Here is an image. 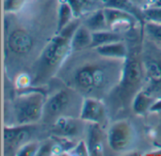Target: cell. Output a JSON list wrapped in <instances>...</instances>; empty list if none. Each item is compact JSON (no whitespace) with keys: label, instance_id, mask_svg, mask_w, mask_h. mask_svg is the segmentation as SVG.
Instances as JSON below:
<instances>
[{"label":"cell","instance_id":"17","mask_svg":"<svg viewBox=\"0 0 161 156\" xmlns=\"http://www.w3.org/2000/svg\"><path fill=\"white\" fill-rule=\"evenodd\" d=\"M76 81L83 89H91L94 87V79L92 74V68H84L77 73Z\"/></svg>","mask_w":161,"mask_h":156},{"label":"cell","instance_id":"29","mask_svg":"<svg viewBox=\"0 0 161 156\" xmlns=\"http://www.w3.org/2000/svg\"><path fill=\"white\" fill-rule=\"evenodd\" d=\"M81 1L85 5V7H87V6H93L96 3H98L100 0H81Z\"/></svg>","mask_w":161,"mask_h":156},{"label":"cell","instance_id":"27","mask_svg":"<svg viewBox=\"0 0 161 156\" xmlns=\"http://www.w3.org/2000/svg\"><path fill=\"white\" fill-rule=\"evenodd\" d=\"M38 152H39L37 153L38 155H48L50 154V152H52V148L50 145H45V146H42Z\"/></svg>","mask_w":161,"mask_h":156},{"label":"cell","instance_id":"21","mask_svg":"<svg viewBox=\"0 0 161 156\" xmlns=\"http://www.w3.org/2000/svg\"><path fill=\"white\" fill-rule=\"evenodd\" d=\"M146 31H148L154 38L161 40V24L158 23H148L145 25Z\"/></svg>","mask_w":161,"mask_h":156},{"label":"cell","instance_id":"4","mask_svg":"<svg viewBox=\"0 0 161 156\" xmlns=\"http://www.w3.org/2000/svg\"><path fill=\"white\" fill-rule=\"evenodd\" d=\"M32 45V37L22 29L15 30L8 38V46L10 50L16 54L23 55L28 53L31 50Z\"/></svg>","mask_w":161,"mask_h":156},{"label":"cell","instance_id":"24","mask_svg":"<svg viewBox=\"0 0 161 156\" xmlns=\"http://www.w3.org/2000/svg\"><path fill=\"white\" fill-rule=\"evenodd\" d=\"M66 1L71 6L75 16L78 17L83 12V9L85 8V5L82 3L81 0H66Z\"/></svg>","mask_w":161,"mask_h":156},{"label":"cell","instance_id":"3","mask_svg":"<svg viewBox=\"0 0 161 156\" xmlns=\"http://www.w3.org/2000/svg\"><path fill=\"white\" fill-rule=\"evenodd\" d=\"M104 12L108 27L114 31H117L120 28L121 30L129 28L138 20L134 15L118 8H105Z\"/></svg>","mask_w":161,"mask_h":156},{"label":"cell","instance_id":"18","mask_svg":"<svg viewBox=\"0 0 161 156\" xmlns=\"http://www.w3.org/2000/svg\"><path fill=\"white\" fill-rule=\"evenodd\" d=\"M152 106V100L145 92H140L134 101V110L137 113H143Z\"/></svg>","mask_w":161,"mask_h":156},{"label":"cell","instance_id":"22","mask_svg":"<svg viewBox=\"0 0 161 156\" xmlns=\"http://www.w3.org/2000/svg\"><path fill=\"white\" fill-rule=\"evenodd\" d=\"M25 0H5L4 8L6 11H14L19 9L25 3Z\"/></svg>","mask_w":161,"mask_h":156},{"label":"cell","instance_id":"7","mask_svg":"<svg viewBox=\"0 0 161 156\" xmlns=\"http://www.w3.org/2000/svg\"><path fill=\"white\" fill-rule=\"evenodd\" d=\"M104 117V107L96 100L86 99L81 112V119L98 123Z\"/></svg>","mask_w":161,"mask_h":156},{"label":"cell","instance_id":"15","mask_svg":"<svg viewBox=\"0 0 161 156\" xmlns=\"http://www.w3.org/2000/svg\"><path fill=\"white\" fill-rule=\"evenodd\" d=\"M56 132L61 136L72 137L77 134L78 126H77V123L72 120L60 118L56 122Z\"/></svg>","mask_w":161,"mask_h":156},{"label":"cell","instance_id":"23","mask_svg":"<svg viewBox=\"0 0 161 156\" xmlns=\"http://www.w3.org/2000/svg\"><path fill=\"white\" fill-rule=\"evenodd\" d=\"M94 88H101L105 83V73L101 69H92Z\"/></svg>","mask_w":161,"mask_h":156},{"label":"cell","instance_id":"25","mask_svg":"<svg viewBox=\"0 0 161 156\" xmlns=\"http://www.w3.org/2000/svg\"><path fill=\"white\" fill-rule=\"evenodd\" d=\"M38 151L39 150H38V147L36 144H27L22 148V150L20 151V153L18 154L25 156L34 155L35 153H38Z\"/></svg>","mask_w":161,"mask_h":156},{"label":"cell","instance_id":"1","mask_svg":"<svg viewBox=\"0 0 161 156\" xmlns=\"http://www.w3.org/2000/svg\"><path fill=\"white\" fill-rule=\"evenodd\" d=\"M42 105L43 96L39 92H33L19 98L15 106L18 122L28 123L38 121L42 115Z\"/></svg>","mask_w":161,"mask_h":156},{"label":"cell","instance_id":"11","mask_svg":"<svg viewBox=\"0 0 161 156\" xmlns=\"http://www.w3.org/2000/svg\"><path fill=\"white\" fill-rule=\"evenodd\" d=\"M89 149L92 155H98L102 152V132L97 123L90 129Z\"/></svg>","mask_w":161,"mask_h":156},{"label":"cell","instance_id":"14","mask_svg":"<svg viewBox=\"0 0 161 156\" xmlns=\"http://www.w3.org/2000/svg\"><path fill=\"white\" fill-rule=\"evenodd\" d=\"M86 26L92 31H101L108 27L104 9L94 12L86 20Z\"/></svg>","mask_w":161,"mask_h":156},{"label":"cell","instance_id":"26","mask_svg":"<svg viewBox=\"0 0 161 156\" xmlns=\"http://www.w3.org/2000/svg\"><path fill=\"white\" fill-rule=\"evenodd\" d=\"M87 152H88V150H87V147H86L85 143L81 141V142L78 144V146L75 148V154H76V155H87V154H88Z\"/></svg>","mask_w":161,"mask_h":156},{"label":"cell","instance_id":"20","mask_svg":"<svg viewBox=\"0 0 161 156\" xmlns=\"http://www.w3.org/2000/svg\"><path fill=\"white\" fill-rule=\"evenodd\" d=\"M146 69L153 80L161 81V68L157 62L149 61L146 65Z\"/></svg>","mask_w":161,"mask_h":156},{"label":"cell","instance_id":"12","mask_svg":"<svg viewBox=\"0 0 161 156\" xmlns=\"http://www.w3.org/2000/svg\"><path fill=\"white\" fill-rule=\"evenodd\" d=\"M121 40L120 35L115 32H108L106 30L94 31L92 32V47H98L104 44L116 42Z\"/></svg>","mask_w":161,"mask_h":156},{"label":"cell","instance_id":"9","mask_svg":"<svg viewBox=\"0 0 161 156\" xmlns=\"http://www.w3.org/2000/svg\"><path fill=\"white\" fill-rule=\"evenodd\" d=\"M92 42V33L86 26H80L76 28L73 35L72 46L75 49H82L87 46H91Z\"/></svg>","mask_w":161,"mask_h":156},{"label":"cell","instance_id":"10","mask_svg":"<svg viewBox=\"0 0 161 156\" xmlns=\"http://www.w3.org/2000/svg\"><path fill=\"white\" fill-rule=\"evenodd\" d=\"M96 51L100 55L109 57H124L126 56V48L125 44L119 41L98 46Z\"/></svg>","mask_w":161,"mask_h":156},{"label":"cell","instance_id":"6","mask_svg":"<svg viewBox=\"0 0 161 156\" xmlns=\"http://www.w3.org/2000/svg\"><path fill=\"white\" fill-rule=\"evenodd\" d=\"M29 132L26 128H7L4 131V140L8 150L23 145L29 138Z\"/></svg>","mask_w":161,"mask_h":156},{"label":"cell","instance_id":"5","mask_svg":"<svg viewBox=\"0 0 161 156\" xmlns=\"http://www.w3.org/2000/svg\"><path fill=\"white\" fill-rule=\"evenodd\" d=\"M142 76L141 62L136 58H129L125 68L124 85L125 88H132L138 85Z\"/></svg>","mask_w":161,"mask_h":156},{"label":"cell","instance_id":"2","mask_svg":"<svg viewBox=\"0 0 161 156\" xmlns=\"http://www.w3.org/2000/svg\"><path fill=\"white\" fill-rule=\"evenodd\" d=\"M132 138L131 128L126 122H118L114 124L108 133V142L110 147L117 152L125 150Z\"/></svg>","mask_w":161,"mask_h":156},{"label":"cell","instance_id":"28","mask_svg":"<svg viewBox=\"0 0 161 156\" xmlns=\"http://www.w3.org/2000/svg\"><path fill=\"white\" fill-rule=\"evenodd\" d=\"M151 111H161V100L157 102L156 104L152 105V106L150 107Z\"/></svg>","mask_w":161,"mask_h":156},{"label":"cell","instance_id":"30","mask_svg":"<svg viewBox=\"0 0 161 156\" xmlns=\"http://www.w3.org/2000/svg\"><path fill=\"white\" fill-rule=\"evenodd\" d=\"M151 7H161V0H153Z\"/></svg>","mask_w":161,"mask_h":156},{"label":"cell","instance_id":"16","mask_svg":"<svg viewBox=\"0 0 161 156\" xmlns=\"http://www.w3.org/2000/svg\"><path fill=\"white\" fill-rule=\"evenodd\" d=\"M75 16L73 9L69 3L66 0H62L60 2L59 10H58V30L61 31L71 21L72 17Z\"/></svg>","mask_w":161,"mask_h":156},{"label":"cell","instance_id":"13","mask_svg":"<svg viewBox=\"0 0 161 156\" xmlns=\"http://www.w3.org/2000/svg\"><path fill=\"white\" fill-rule=\"evenodd\" d=\"M68 102H69L68 94L64 90H61L50 99V101L47 104V111L52 115L58 114L61 112L63 108H65Z\"/></svg>","mask_w":161,"mask_h":156},{"label":"cell","instance_id":"31","mask_svg":"<svg viewBox=\"0 0 161 156\" xmlns=\"http://www.w3.org/2000/svg\"><path fill=\"white\" fill-rule=\"evenodd\" d=\"M131 1H133V2L136 3L137 5H141V4H142L145 0H131Z\"/></svg>","mask_w":161,"mask_h":156},{"label":"cell","instance_id":"19","mask_svg":"<svg viewBox=\"0 0 161 156\" xmlns=\"http://www.w3.org/2000/svg\"><path fill=\"white\" fill-rule=\"evenodd\" d=\"M144 19L161 24V7H150L143 10Z\"/></svg>","mask_w":161,"mask_h":156},{"label":"cell","instance_id":"8","mask_svg":"<svg viewBox=\"0 0 161 156\" xmlns=\"http://www.w3.org/2000/svg\"><path fill=\"white\" fill-rule=\"evenodd\" d=\"M104 4L105 8H113L128 12L134 15L140 22H142L144 19L143 11L141 10L139 5L131 0H105Z\"/></svg>","mask_w":161,"mask_h":156}]
</instances>
